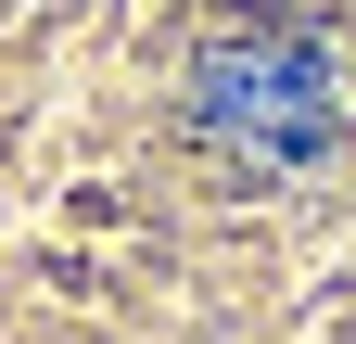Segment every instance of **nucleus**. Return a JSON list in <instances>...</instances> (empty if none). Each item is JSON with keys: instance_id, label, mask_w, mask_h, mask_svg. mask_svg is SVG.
I'll list each match as a JSON object with an SVG mask.
<instances>
[{"instance_id": "nucleus-1", "label": "nucleus", "mask_w": 356, "mask_h": 344, "mask_svg": "<svg viewBox=\"0 0 356 344\" xmlns=\"http://www.w3.org/2000/svg\"><path fill=\"white\" fill-rule=\"evenodd\" d=\"M191 127L229 166H305V153H331V52L318 38H293V26H216L204 52H191Z\"/></svg>"}]
</instances>
